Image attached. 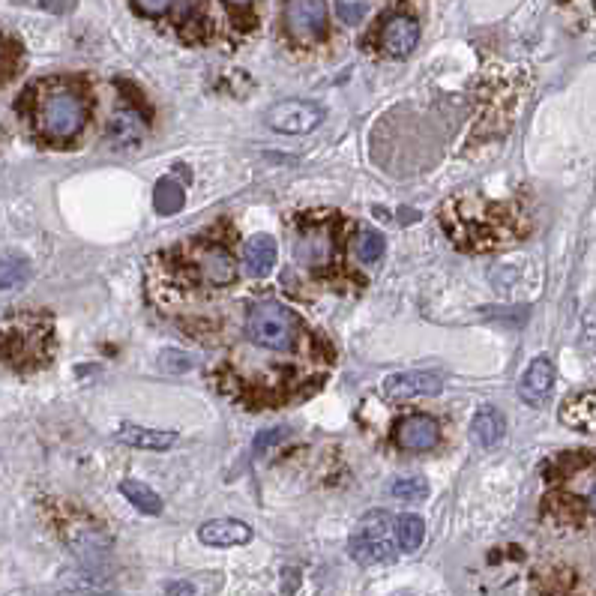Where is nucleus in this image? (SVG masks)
<instances>
[{
    "instance_id": "ddd939ff",
    "label": "nucleus",
    "mask_w": 596,
    "mask_h": 596,
    "mask_svg": "<svg viewBox=\"0 0 596 596\" xmlns=\"http://www.w3.org/2000/svg\"><path fill=\"white\" fill-rule=\"evenodd\" d=\"M201 273L210 285L222 288V285H231L237 279V264L225 249L210 246V249L201 252Z\"/></svg>"
},
{
    "instance_id": "7ed1b4c3",
    "label": "nucleus",
    "mask_w": 596,
    "mask_h": 596,
    "mask_svg": "<svg viewBox=\"0 0 596 596\" xmlns=\"http://www.w3.org/2000/svg\"><path fill=\"white\" fill-rule=\"evenodd\" d=\"M351 558L363 567H372V564H387L396 558V537H393V519L390 513H369L357 531L351 534Z\"/></svg>"
},
{
    "instance_id": "dca6fc26",
    "label": "nucleus",
    "mask_w": 596,
    "mask_h": 596,
    "mask_svg": "<svg viewBox=\"0 0 596 596\" xmlns=\"http://www.w3.org/2000/svg\"><path fill=\"white\" fill-rule=\"evenodd\" d=\"M564 423L570 426V429H579V432H594V420H596V393L594 390H588V393H582V396H576V399H570L567 405H564Z\"/></svg>"
},
{
    "instance_id": "423d86ee",
    "label": "nucleus",
    "mask_w": 596,
    "mask_h": 596,
    "mask_svg": "<svg viewBox=\"0 0 596 596\" xmlns=\"http://www.w3.org/2000/svg\"><path fill=\"white\" fill-rule=\"evenodd\" d=\"M444 390V378L438 372H399L384 381V396L393 402H408L417 396H438Z\"/></svg>"
},
{
    "instance_id": "4468645a",
    "label": "nucleus",
    "mask_w": 596,
    "mask_h": 596,
    "mask_svg": "<svg viewBox=\"0 0 596 596\" xmlns=\"http://www.w3.org/2000/svg\"><path fill=\"white\" fill-rule=\"evenodd\" d=\"M117 438L129 447H138V450H168L174 447L177 435L174 432H162V429H144V426H135V423H123L117 429Z\"/></svg>"
},
{
    "instance_id": "bb28decb",
    "label": "nucleus",
    "mask_w": 596,
    "mask_h": 596,
    "mask_svg": "<svg viewBox=\"0 0 596 596\" xmlns=\"http://www.w3.org/2000/svg\"><path fill=\"white\" fill-rule=\"evenodd\" d=\"M42 6H45L48 12H57V15H63V12H69V9L75 6V0H42Z\"/></svg>"
},
{
    "instance_id": "f8f14e48",
    "label": "nucleus",
    "mask_w": 596,
    "mask_h": 596,
    "mask_svg": "<svg viewBox=\"0 0 596 596\" xmlns=\"http://www.w3.org/2000/svg\"><path fill=\"white\" fill-rule=\"evenodd\" d=\"M276 258H279V246L273 237H264V234L252 237L243 249V261L252 276H270L276 267Z\"/></svg>"
},
{
    "instance_id": "412c9836",
    "label": "nucleus",
    "mask_w": 596,
    "mask_h": 596,
    "mask_svg": "<svg viewBox=\"0 0 596 596\" xmlns=\"http://www.w3.org/2000/svg\"><path fill=\"white\" fill-rule=\"evenodd\" d=\"M141 117H135L132 111H123V114H117L114 117V123H111V135H114V141H123V144H135L138 138H141Z\"/></svg>"
},
{
    "instance_id": "c756f323",
    "label": "nucleus",
    "mask_w": 596,
    "mask_h": 596,
    "mask_svg": "<svg viewBox=\"0 0 596 596\" xmlns=\"http://www.w3.org/2000/svg\"><path fill=\"white\" fill-rule=\"evenodd\" d=\"M225 3H228V6H234V9H246L252 0H225Z\"/></svg>"
},
{
    "instance_id": "aec40b11",
    "label": "nucleus",
    "mask_w": 596,
    "mask_h": 596,
    "mask_svg": "<svg viewBox=\"0 0 596 596\" xmlns=\"http://www.w3.org/2000/svg\"><path fill=\"white\" fill-rule=\"evenodd\" d=\"M354 252H357V258H360L363 264H375V261L384 255V237H381L378 231L363 228V231L357 234V240H354Z\"/></svg>"
},
{
    "instance_id": "5701e85b",
    "label": "nucleus",
    "mask_w": 596,
    "mask_h": 596,
    "mask_svg": "<svg viewBox=\"0 0 596 596\" xmlns=\"http://www.w3.org/2000/svg\"><path fill=\"white\" fill-rule=\"evenodd\" d=\"M429 495V483L423 477H408L393 483V498L399 501H423Z\"/></svg>"
},
{
    "instance_id": "cd10ccee",
    "label": "nucleus",
    "mask_w": 596,
    "mask_h": 596,
    "mask_svg": "<svg viewBox=\"0 0 596 596\" xmlns=\"http://www.w3.org/2000/svg\"><path fill=\"white\" fill-rule=\"evenodd\" d=\"M9 72H12V63L6 60V51H3V45H0V81H6Z\"/></svg>"
},
{
    "instance_id": "6ab92c4d",
    "label": "nucleus",
    "mask_w": 596,
    "mask_h": 596,
    "mask_svg": "<svg viewBox=\"0 0 596 596\" xmlns=\"http://www.w3.org/2000/svg\"><path fill=\"white\" fill-rule=\"evenodd\" d=\"M183 186L174 180V177H162L156 183V192H153V204L162 216H171V213H180L183 210Z\"/></svg>"
},
{
    "instance_id": "4be33fe9",
    "label": "nucleus",
    "mask_w": 596,
    "mask_h": 596,
    "mask_svg": "<svg viewBox=\"0 0 596 596\" xmlns=\"http://www.w3.org/2000/svg\"><path fill=\"white\" fill-rule=\"evenodd\" d=\"M27 276V261L18 255H3L0 258V291L3 288H15L18 282H24Z\"/></svg>"
},
{
    "instance_id": "1a4fd4ad",
    "label": "nucleus",
    "mask_w": 596,
    "mask_h": 596,
    "mask_svg": "<svg viewBox=\"0 0 596 596\" xmlns=\"http://www.w3.org/2000/svg\"><path fill=\"white\" fill-rule=\"evenodd\" d=\"M420 24L411 15H393L381 27V51L390 57H408L417 48Z\"/></svg>"
},
{
    "instance_id": "393cba45",
    "label": "nucleus",
    "mask_w": 596,
    "mask_h": 596,
    "mask_svg": "<svg viewBox=\"0 0 596 596\" xmlns=\"http://www.w3.org/2000/svg\"><path fill=\"white\" fill-rule=\"evenodd\" d=\"M171 3H174V0H135V6H138L144 15H162V12L171 9Z\"/></svg>"
},
{
    "instance_id": "2eb2a0df",
    "label": "nucleus",
    "mask_w": 596,
    "mask_h": 596,
    "mask_svg": "<svg viewBox=\"0 0 596 596\" xmlns=\"http://www.w3.org/2000/svg\"><path fill=\"white\" fill-rule=\"evenodd\" d=\"M504 432H507V420H504V414L498 408H480L477 411V417L471 423V438H474L477 447L501 444Z\"/></svg>"
},
{
    "instance_id": "f3484780",
    "label": "nucleus",
    "mask_w": 596,
    "mask_h": 596,
    "mask_svg": "<svg viewBox=\"0 0 596 596\" xmlns=\"http://www.w3.org/2000/svg\"><path fill=\"white\" fill-rule=\"evenodd\" d=\"M120 495L144 516H159L162 513V498L147 486V483H138V480H123L120 483Z\"/></svg>"
},
{
    "instance_id": "6e6552de",
    "label": "nucleus",
    "mask_w": 596,
    "mask_h": 596,
    "mask_svg": "<svg viewBox=\"0 0 596 596\" xmlns=\"http://www.w3.org/2000/svg\"><path fill=\"white\" fill-rule=\"evenodd\" d=\"M396 444L408 453H429L438 444V423L429 414H411L396 426Z\"/></svg>"
},
{
    "instance_id": "a878e982",
    "label": "nucleus",
    "mask_w": 596,
    "mask_h": 596,
    "mask_svg": "<svg viewBox=\"0 0 596 596\" xmlns=\"http://www.w3.org/2000/svg\"><path fill=\"white\" fill-rule=\"evenodd\" d=\"M282 435H285V429H273V432H264L258 441H255V450L261 453L264 447H270V444H276V441H282Z\"/></svg>"
},
{
    "instance_id": "a211bd4d",
    "label": "nucleus",
    "mask_w": 596,
    "mask_h": 596,
    "mask_svg": "<svg viewBox=\"0 0 596 596\" xmlns=\"http://www.w3.org/2000/svg\"><path fill=\"white\" fill-rule=\"evenodd\" d=\"M393 537H396V546H399L402 552H417V549L423 546L426 525H423V519H420V516L405 513V516H399V519H396V525H393Z\"/></svg>"
},
{
    "instance_id": "c85d7f7f",
    "label": "nucleus",
    "mask_w": 596,
    "mask_h": 596,
    "mask_svg": "<svg viewBox=\"0 0 596 596\" xmlns=\"http://www.w3.org/2000/svg\"><path fill=\"white\" fill-rule=\"evenodd\" d=\"M168 594L192 596V594H195V591H192V588H189V585H171V588H168Z\"/></svg>"
},
{
    "instance_id": "9d476101",
    "label": "nucleus",
    "mask_w": 596,
    "mask_h": 596,
    "mask_svg": "<svg viewBox=\"0 0 596 596\" xmlns=\"http://www.w3.org/2000/svg\"><path fill=\"white\" fill-rule=\"evenodd\" d=\"M552 387H555V366H552L549 357H537V360L525 369V375H522V381H519V396H522V402H528V405H543V402L549 399Z\"/></svg>"
},
{
    "instance_id": "f257e3e1",
    "label": "nucleus",
    "mask_w": 596,
    "mask_h": 596,
    "mask_svg": "<svg viewBox=\"0 0 596 596\" xmlns=\"http://www.w3.org/2000/svg\"><path fill=\"white\" fill-rule=\"evenodd\" d=\"M39 129L51 141H69L87 120V99L72 84H51L39 99Z\"/></svg>"
},
{
    "instance_id": "20e7f679",
    "label": "nucleus",
    "mask_w": 596,
    "mask_h": 596,
    "mask_svg": "<svg viewBox=\"0 0 596 596\" xmlns=\"http://www.w3.org/2000/svg\"><path fill=\"white\" fill-rule=\"evenodd\" d=\"M321 120H324V108L306 99H285L267 111V126L285 135H306L315 126H321Z\"/></svg>"
},
{
    "instance_id": "39448f33",
    "label": "nucleus",
    "mask_w": 596,
    "mask_h": 596,
    "mask_svg": "<svg viewBox=\"0 0 596 596\" xmlns=\"http://www.w3.org/2000/svg\"><path fill=\"white\" fill-rule=\"evenodd\" d=\"M285 27L300 42H318L327 33L324 0H285Z\"/></svg>"
},
{
    "instance_id": "f03ea898",
    "label": "nucleus",
    "mask_w": 596,
    "mask_h": 596,
    "mask_svg": "<svg viewBox=\"0 0 596 596\" xmlns=\"http://www.w3.org/2000/svg\"><path fill=\"white\" fill-rule=\"evenodd\" d=\"M246 330H249V339L261 348H270V351H291L294 342H297V330H300V321L297 315L282 306V303H273V300H264L258 303L252 312H249V321H246Z\"/></svg>"
},
{
    "instance_id": "0eeeda50",
    "label": "nucleus",
    "mask_w": 596,
    "mask_h": 596,
    "mask_svg": "<svg viewBox=\"0 0 596 596\" xmlns=\"http://www.w3.org/2000/svg\"><path fill=\"white\" fill-rule=\"evenodd\" d=\"M336 258V243H333V231L327 225H315L309 231L300 234L297 240V261L309 270H321L330 267Z\"/></svg>"
},
{
    "instance_id": "b1692460",
    "label": "nucleus",
    "mask_w": 596,
    "mask_h": 596,
    "mask_svg": "<svg viewBox=\"0 0 596 596\" xmlns=\"http://www.w3.org/2000/svg\"><path fill=\"white\" fill-rule=\"evenodd\" d=\"M162 366L171 369V372H189L192 369V357L183 354V351H162Z\"/></svg>"
},
{
    "instance_id": "9b49d317",
    "label": "nucleus",
    "mask_w": 596,
    "mask_h": 596,
    "mask_svg": "<svg viewBox=\"0 0 596 596\" xmlns=\"http://www.w3.org/2000/svg\"><path fill=\"white\" fill-rule=\"evenodd\" d=\"M198 540L213 549H234V546H246L252 540V528L237 519H216V522L201 525Z\"/></svg>"
}]
</instances>
